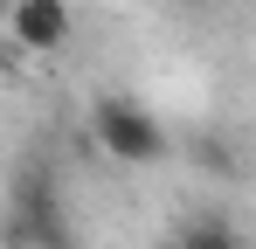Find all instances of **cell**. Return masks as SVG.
<instances>
[{"mask_svg": "<svg viewBox=\"0 0 256 249\" xmlns=\"http://www.w3.org/2000/svg\"><path fill=\"white\" fill-rule=\"evenodd\" d=\"M90 132H97V146L111 152V160L125 166H160L166 160V124L152 118L146 104H132V97H97V111H90Z\"/></svg>", "mask_w": 256, "mask_h": 249, "instance_id": "obj_1", "label": "cell"}, {"mask_svg": "<svg viewBox=\"0 0 256 249\" xmlns=\"http://www.w3.org/2000/svg\"><path fill=\"white\" fill-rule=\"evenodd\" d=\"M14 42L21 48H62L70 42V7L62 0H14Z\"/></svg>", "mask_w": 256, "mask_h": 249, "instance_id": "obj_2", "label": "cell"}, {"mask_svg": "<svg viewBox=\"0 0 256 249\" xmlns=\"http://www.w3.org/2000/svg\"><path fill=\"white\" fill-rule=\"evenodd\" d=\"M28 242H42V249H70V222H62V208L48 201V194H35V201L14 214V249H28Z\"/></svg>", "mask_w": 256, "mask_h": 249, "instance_id": "obj_3", "label": "cell"}, {"mask_svg": "<svg viewBox=\"0 0 256 249\" xmlns=\"http://www.w3.org/2000/svg\"><path fill=\"white\" fill-rule=\"evenodd\" d=\"M180 242L187 249H242V236H236L228 214H194V222H180Z\"/></svg>", "mask_w": 256, "mask_h": 249, "instance_id": "obj_4", "label": "cell"}, {"mask_svg": "<svg viewBox=\"0 0 256 249\" xmlns=\"http://www.w3.org/2000/svg\"><path fill=\"white\" fill-rule=\"evenodd\" d=\"M160 249H187V242H180V236H173V242H160Z\"/></svg>", "mask_w": 256, "mask_h": 249, "instance_id": "obj_5", "label": "cell"}]
</instances>
